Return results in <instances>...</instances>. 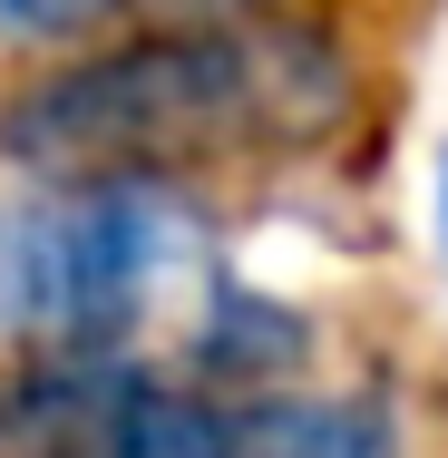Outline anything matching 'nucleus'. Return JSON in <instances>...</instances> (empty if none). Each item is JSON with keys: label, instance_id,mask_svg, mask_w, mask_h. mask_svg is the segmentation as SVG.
Returning <instances> with one entry per match:
<instances>
[{"label": "nucleus", "instance_id": "1", "mask_svg": "<svg viewBox=\"0 0 448 458\" xmlns=\"http://www.w3.org/2000/svg\"><path fill=\"white\" fill-rule=\"evenodd\" d=\"M351 117V49L322 20H176L107 59H79L0 107V157L49 185L156 176L244 147H312Z\"/></svg>", "mask_w": 448, "mask_h": 458}, {"label": "nucleus", "instance_id": "2", "mask_svg": "<svg viewBox=\"0 0 448 458\" xmlns=\"http://www.w3.org/2000/svg\"><path fill=\"white\" fill-rule=\"evenodd\" d=\"M166 244L176 215L156 185H49L39 205L0 215V332H30L39 352H117Z\"/></svg>", "mask_w": 448, "mask_h": 458}, {"label": "nucleus", "instance_id": "3", "mask_svg": "<svg viewBox=\"0 0 448 458\" xmlns=\"http://www.w3.org/2000/svg\"><path fill=\"white\" fill-rule=\"evenodd\" d=\"M234 458H400V420L380 400H234Z\"/></svg>", "mask_w": 448, "mask_h": 458}, {"label": "nucleus", "instance_id": "4", "mask_svg": "<svg viewBox=\"0 0 448 458\" xmlns=\"http://www.w3.org/2000/svg\"><path fill=\"white\" fill-rule=\"evenodd\" d=\"M195 361H205V390H254V380H283V370L302 361V322H292V302H264V293H244V283H234V293H215Z\"/></svg>", "mask_w": 448, "mask_h": 458}, {"label": "nucleus", "instance_id": "5", "mask_svg": "<svg viewBox=\"0 0 448 458\" xmlns=\"http://www.w3.org/2000/svg\"><path fill=\"white\" fill-rule=\"evenodd\" d=\"M97 20H117V0H0V30L10 39H79Z\"/></svg>", "mask_w": 448, "mask_h": 458}, {"label": "nucleus", "instance_id": "6", "mask_svg": "<svg viewBox=\"0 0 448 458\" xmlns=\"http://www.w3.org/2000/svg\"><path fill=\"white\" fill-rule=\"evenodd\" d=\"M117 10H185V20H244L264 0H117Z\"/></svg>", "mask_w": 448, "mask_h": 458}, {"label": "nucleus", "instance_id": "7", "mask_svg": "<svg viewBox=\"0 0 448 458\" xmlns=\"http://www.w3.org/2000/svg\"><path fill=\"white\" fill-rule=\"evenodd\" d=\"M429 195H439V264H448V147H439V185Z\"/></svg>", "mask_w": 448, "mask_h": 458}]
</instances>
